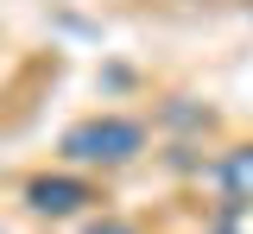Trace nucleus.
Masks as SVG:
<instances>
[{
    "label": "nucleus",
    "instance_id": "nucleus-1",
    "mask_svg": "<svg viewBox=\"0 0 253 234\" xmlns=\"http://www.w3.org/2000/svg\"><path fill=\"white\" fill-rule=\"evenodd\" d=\"M139 152H146V127L121 120V114H95V120L63 133V158L70 165H126Z\"/></svg>",
    "mask_w": 253,
    "mask_h": 234
},
{
    "label": "nucleus",
    "instance_id": "nucleus-2",
    "mask_svg": "<svg viewBox=\"0 0 253 234\" xmlns=\"http://www.w3.org/2000/svg\"><path fill=\"white\" fill-rule=\"evenodd\" d=\"M26 202L38 209V215H76V209L95 202V190L83 184V177H32V184H26Z\"/></svg>",
    "mask_w": 253,
    "mask_h": 234
},
{
    "label": "nucleus",
    "instance_id": "nucleus-3",
    "mask_svg": "<svg viewBox=\"0 0 253 234\" xmlns=\"http://www.w3.org/2000/svg\"><path fill=\"white\" fill-rule=\"evenodd\" d=\"M215 177H221V190H228V202H234V209H241V202H253V146L228 152Z\"/></svg>",
    "mask_w": 253,
    "mask_h": 234
},
{
    "label": "nucleus",
    "instance_id": "nucleus-4",
    "mask_svg": "<svg viewBox=\"0 0 253 234\" xmlns=\"http://www.w3.org/2000/svg\"><path fill=\"white\" fill-rule=\"evenodd\" d=\"M89 234H133L126 222H89Z\"/></svg>",
    "mask_w": 253,
    "mask_h": 234
}]
</instances>
